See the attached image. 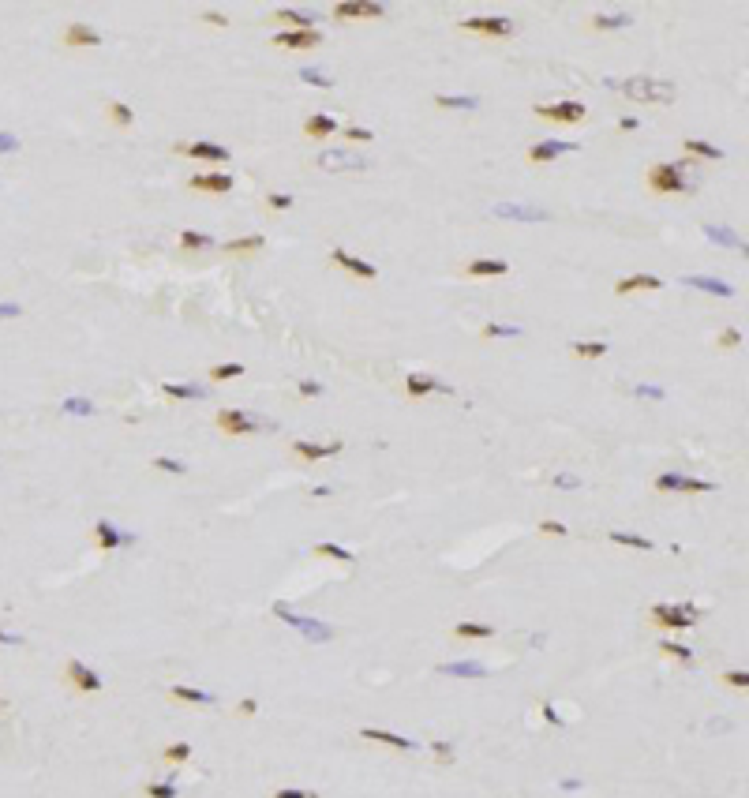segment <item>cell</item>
Segmentation results:
<instances>
[{"label":"cell","mask_w":749,"mask_h":798,"mask_svg":"<svg viewBox=\"0 0 749 798\" xmlns=\"http://www.w3.org/2000/svg\"><path fill=\"white\" fill-rule=\"evenodd\" d=\"M607 86L611 90H618V94H626L629 101H644V105H671L674 98H678V90H674V83H667V79H607Z\"/></svg>","instance_id":"1"},{"label":"cell","mask_w":749,"mask_h":798,"mask_svg":"<svg viewBox=\"0 0 749 798\" xmlns=\"http://www.w3.org/2000/svg\"><path fill=\"white\" fill-rule=\"evenodd\" d=\"M648 191H656V195H682V191H693V184L678 165L656 162V165H648Z\"/></svg>","instance_id":"2"},{"label":"cell","mask_w":749,"mask_h":798,"mask_svg":"<svg viewBox=\"0 0 749 798\" xmlns=\"http://www.w3.org/2000/svg\"><path fill=\"white\" fill-rule=\"evenodd\" d=\"M532 113L547 124H585L588 121V109L581 101H555V105H536Z\"/></svg>","instance_id":"3"},{"label":"cell","mask_w":749,"mask_h":798,"mask_svg":"<svg viewBox=\"0 0 749 798\" xmlns=\"http://www.w3.org/2000/svg\"><path fill=\"white\" fill-rule=\"evenodd\" d=\"M457 27L468 30V34H483V38H509L513 34V19H506V15H476V19H461Z\"/></svg>","instance_id":"4"},{"label":"cell","mask_w":749,"mask_h":798,"mask_svg":"<svg viewBox=\"0 0 749 798\" xmlns=\"http://www.w3.org/2000/svg\"><path fill=\"white\" fill-rule=\"evenodd\" d=\"M648 619L656 622L659 629H689L697 622V611L693 608H671V603H656L648 611Z\"/></svg>","instance_id":"5"},{"label":"cell","mask_w":749,"mask_h":798,"mask_svg":"<svg viewBox=\"0 0 749 798\" xmlns=\"http://www.w3.org/2000/svg\"><path fill=\"white\" fill-rule=\"evenodd\" d=\"M64 678H68V686L79 690V693H101V686H105L101 675L90 671L83 660H68V664H64Z\"/></svg>","instance_id":"6"},{"label":"cell","mask_w":749,"mask_h":798,"mask_svg":"<svg viewBox=\"0 0 749 798\" xmlns=\"http://www.w3.org/2000/svg\"><path fill=\"white\" fill-rule=\"evenodd\" d=\"M214 424L225 431L229 438H244V435H255V431H259L255 416H248L244 409H221L218 416H214Z\"/></svg>","instance_id":"7"},{"label":"cell","mask_w":749,"mask_h":798,"mask_svg":"<svg viewBox=\"0 0 749 798\" xmlns=\"http://www.w3.org/2000/svg\"><path fill=\"white\" fill-rule=\"evenodd\" d=\"M318 169H330V173H341V169H368V158L364 154H353V150H322L315 158Z\"/></svg>","instance_id":"8"},{"label":"cell","mask_w":749,"mask_h":798,"mask_svg":"<svg viewBox=\"0 0 749 798\" xmlns=\"http://www.w3.org/2000/svg\"><path fill=\"white\" fill-rule=\"evenodd\" d=\"M173 150H177V154H188V158H199V162H214V165H225L229 158H233L225 147L206 142V139H199V142H173Z\"/></svg>","instance_id":"9"},{"label":"cell","mask_w":749,"mask_h":798,"mask_svg":"<svg viewBox=\"0 0 749 798\" xmlns=\"http://www.w3.org/2000/svg\"><path fill=\"white\" fill-rule=\"evenodd\" d=\"M64 45H71V49H98L101 30H94L90 23H68L64 27Z\"/></svg>","instance_id":"10"},{"label":"cell","mask_w":749,"mask_h":798,"mask_svg":"<svg viewBox=\"0 0 749 798\" xmlns=\"http://www.w3.org/2000/svg\"><path fill=\"white\" fill-rule=\"evenodd\" d=\"M274 45L277 49H315L322 45V30H281L274 34Z\"/></svg>","instance_id":"11"},{"label":"cell","mask_w":749,"mask_h":798,"mask_svg":"<svg viewBox=\"0 0 749 798\" xmlns=\"http://www.w3.org/2000/svg\"><path fill=\"white\" fill-rule=\"evenodd\" d=\"M191 191H206V195H229L233 191V177L229 173H199L188 180Z\"/></svg>","instance_id":"12"},{"label":"cell","mask_w":749,"mask_h":798,"mask_svg":"<svg viewBox=\"0 0 749 798\" xmlns=\"http://www.w3.org/2000/svg\"><path fill=\"white\" fill-rule=\"evenodd\" d=\"M330 262H333V266H341V270H348L353 277H374V274H379L371 262H364V259H356V255H348L345 247H333V251H330Z\"/></svg>","instance_id":"13"},{"label":"cell","mask_w":749,"mask_h":798,"mask_svg":"<svg viewBox=\"0 0 749 798\" xmlns=\"http://www.w3.org/2000/svg\"><path fill=\"white\" fill-rule=\"evenodd\" d=\"M656 292V289H663V282L659 277H652V274H629L622 277V282H615V292L618 297H629V292Z\"/></svg>","instance_id":"14"},{"label":"cell","mask_w":749,"mask_h":798,"mask_svg":"<svg viewBox=\"0 0 749 798\" xmlns=\"http://www.w3.org/2000/svg\"><path fill=\"white\" fill-rule=\"evenodd\" d=\"M338 450H341V442H307V438H296V442H292V453L304 458V461L330 458V453H338Z\"/></svg>","instance_id":"15"},{"label":"cell","mask_w":749,"mask_h":798,"mask_svg":"<svg viewBox=\"0 0 749 798\" xmlns=\"http://www.w3.org/2000/svg\"><path fill=\"white\" fill-rule=\"evenodd\" d=\"M382 4H333V19H379Z\"/></svg>","instance_id":"16"},{"label":"cell","mask_w":749,"mask_h":798,"mask_svg":"<svg viewBox=\"0 0 749 798\" xmlns=\"http://www.w3.org/2000/svg\"><path fill=\"white\" fill-rule=\"evenodd\" d=\"M435 390H450V386L431 379V375H409L405 379V397H424V394H435Z\"/></svg>","instance_id":"17"},{"label":"cell","mask_w":749,"mask_h":798,"mask_svg":"<svg viewBox=\"0 0 749 798\" xmlns=\"http://www.w3.org/2000/svg\"><path fill=\"white\" fill-rule=\"evenodd\" d=\"M509 270V262L506 259H472L465 266V274L468 277H502Z\"/></svg>","instance_id":"18"},{"label":"cell","mask_w":749,"mask_h":798,"mask_svg":"<svg viewBox=\"0 0 749 798\" xmlns=\"http://www.w3.org/2000/svg\"><path fill=\"white\" fill-rule=\"evenodd\" d=\"M360 738L382 742V746H394V749H416L412 738H401V735H394V731H379V727H360Z\"/></svg>","instance_id":"19"},{"label":"cell","mask_w":749,"mask_h":798,"mask_svg":"<svg viewBox=\"0 0 749 798\" xmlns=\"http://www.w3.org/2000/svg\"><path fill=\"white\" fill-rule=\"evenodd\" d=\"M570 150H573V142H536V147L529 150V162L544 165V162H555L559 154H570Z\"/></svg>","instance_id":"20"},{"label":"cell","mask_w":749,"mask_h":798,"mask_svg":"<svg viewBox=\"0 0 749 798\" xmlns=\"http://www.w3.org/2000/svg\"><path fill=\"white\" fill-rule=\"evenodd\" d=\"M304 132L312 135V139H330V135H338V121L326 116V113H315V116L304 121Z\"/></svg>","instance_id":"21"},{"label":"cell","mask_w":749,"mask_h":798,"mask_svg":"<svg viewBox=\"0 0 749 798\" xmlns=\"http://www.w3.org/2000/svg\"><path fill=\"white\" fill-rule=\"evenodd\" d=\"M266 247V236L262 233H251V236H236V240L225 244V255H255Z\"/></svg>","instance_id":"22"},{"label":"cell","mask_w":749,"mask_h":798,"mask_svg":"<svg viewBox=\"0 0 749 798\" xmlns=\"http://www.w3.org/2000/svg\"><path fill=\"white\" fill-rule=\"evenodd\" d=\"M94 540H98V547H105V551H113L116 544H131V536H120V532H116V525H109V521H98V525H94Z\"/></svg>","instance_id":"23"},{"label":"cell","mask_w":749,"mask_h":798,"mask_svg":"<svg viewBox=\"0 0 749 798\" xmlns=\"http://www.w3.org/2000/svg\"><path fill=\"white\" fill-rule=\"evenodd\" d=\"M453 637H461V641H483V637H495V626H487V622H457Z\"/></svg>","instance_id":"24"},{"label":"cell","mask_w":749,"mask_h":798,"mask_svg":"<svg viewBox=\"0 0 749 798\" xmlns=\"http://www.w3.org/2000/svg\"><path fill=\"white\" fill-rule=\"evenodd\" d=\"M169 697H173V701H184V705H214V693L191 690V686H173Z\"/></svg>","instance_id":"25"},{"label":"cell","mask_w":749,"mask_h":798,"mask_svg":"<svg viewBox=\"0 0 749 798\" xmlns=\"http://www.w3.org/2000/svg\"><path fill=\"white\" fill-rule=\"evenodd\" d=\"M274 19H277V23H289L285 30H315V19H312V15H304V12H289V8L274 12Z\"/></svg>","instance_id":"26"},{"label":"cell","mask_w":749,"mask_h":798,"mask_svg":"<svg viewBox=\"0 0 749 798\" xmlns=\"http://www.w3.org/2000/svg\"><path fill=\"white\" fill-rule=\"evenodd\" d=\"M570 353L581 360H600V356H607V341H573Z\"/></svg>","instance_id":"27"},{"label":"cell","mask_w":749,"mask_h":798,"mask_svg":"<svg viewBox=\"0 0 749 798\" xmlns=\"http://www.w3.org/2000/svg\"><path fill=\"white\" fill-rule=\"evenodd\" d=\"M629 23H633L629 15H592L588 27L592 30H622V27H629Z\"/></svg>","instance_id":"28"},{"label":"cell","mask_w":749,"mask_h":798,"mask_svg":"<svg viewBox=\"0 0 749 798\" xmlns=\"http://www.w3.org/2000/svg\"><path fill=\"white\" fill-rule=\"evenodd\" d=\"M105 113H109V121H113L116 127H131V124H135V113L124 105V101H109Z\"/></svg>","instance_id":"29"},{"label":"cell","mask_w":749,"mask_h":798,"mask_svg":"<svg viewBox=\"0 0 749 798\" xmlns=\"http://www.w3.org/2000/svg\"><path fill=\"white\" fill-rule=\"evenodd\" d=\"M682 147H686L689 154H697V158H708V162H720V158H723L720 147H712V142H700V139H686Z\"/></svg>","instance_id":"30"},{"label":"cell","mask_w":749,"mask_h":798,"mask_svg":"<svg viewBox=\"0 0 749 798\" xmlns=\"http://www.w3.org/2000/svg\"><path fill=\"white\" fill-rule=\"evenodd\" d=\"M689 285H697V289H704V292H715V297H731V285L727 282H715V277H686Z\"/></svg>","instance_id":"31"},{"label":"cell","mask_w":749,"mask_h":798,"mask_svg":"<svg viewBox=\"0 0 749 798\" xmlns=\"http://www.w3.org/2000/svg\"><path fill=\"white\" fill-rule=\"evenodd\" d=\"M210 244H214L210 236L195 233V229H184V233H180V247H184V251H203V247H210Z\"/></svg>","instance_id":"32"},{"label":"cell","mask_w":749,"mask_h":798,"mask_svg":"<svg viewBox=\"0 0 749 798\" xmlns=\"http://www.w3.org/2000/svg\"><path fill=\"white\" fill-rule=\"evenodd\" d=\"M315 555L318 558H333V562H353V551L348 547H338V544H315Z\"/></svg>","instance_id":"33"},{"label":"cell","mask_w":749,"mask_h":798,"mask_svg":"<svg viewBox=\"0 0 749 798\" xmlns=\"http://www.w3.org/2000/svg\"><path fill=\"white\" fill-rule=\"evenodd\" d=\"M611 544L637 547V551H652V540H644V536H633V532H611Z\"/></svg>","instance_id":"34"},{"label":"cell","mask_w":749,"mask_h":798,"mask_svg":"<svg viewBox=\"0 0 749 798\" xmlns=\"http://www.w3.org/2000/svg\"><path fill=\"white\" fill-rule=\"evenodd\" d=\"M659 652H663V656H671V660H678V664H693V649H686V645L659 641Z\"/></svg>","instance_id":"35"},{"label":"cell","mask_w":749,"mask_h":798,"mask_svg":"<svg viewBox=\"0 0 749 798\" xmlns=\"http://www.w3.org/2000/svg\"><path fill=\"white\" fill-rule=\"evenodd\" d=\"M162 394L165 397H180V401H191V397H203V390H199V386H177V382H165Z\"/></svg>","instance_id":"36"},{"label":"cell","mask_w":749,"mask_h":798,"mask_svg":"<svg viewBox=\"0 0 749 798\" xmlns=\"http://www.w3.org/2000/svg\"><path fill=\"white\" fill-rule=\"evenodd\" d=\"M165 761L169 764H184L188 757H191V742H173V746H165Z\"/></svg>","instance_id":"37"},{"label":"cell","mask_w":749,"mask_h":798,"mask_svg":"<svg viewBox=\"0 0 749 798\" xmlns=\"http://www.w3.org/2000/svg\"><path fill=\"white\" fill-rule=\"evenodd\" d=\"M236 375H244V364H214L210 368V379H218V382L236 379Z\"/></svg>","instance_id":"38"},{"label":"cell","mask_w":749,"mask_h":798,"mask_svg":"<svg viewBox=\"0 0 749 798\" xmlns=\"http://www.w3.org/2000/svg\"><path fill=\"white\" fill-rule=\"evenodd\" d=\"M142 798H177V787H173V784H157V780H154V784L142 787Z\"/></svg>","instance_id":"39"},{"label":"cell","mask_w":749,"mask_h":798,"mask_svg":"<svg viewBox=\"0 0 749 798\" xmlns=\"http://www.w3.org/2000/svg\"><path fill=\"white\" fill-rule=\"evenodd\" d=\"M682 480H686L682 473H663L656 476V491H682Z\"/></svg>","instance_id":"40"},{"label":"cell","mask_w":749,"mask_h":798,"mask_svg":"<svg viewBox=\"0 0 749 798\" xmlns=\"http://www.w3.org/2000/svg\"><path fill=\"white\" fill-rule=\"evenodd\" d=\"M715 345H720V349H738V345H742V330L727 326V330H723L720 338H715Z\"/></svg>","instance_id":"41"},{"label":"cell","mask_w":749,"mask_h":798,"mask_svg":"<svg viewBox=\"0 0 749 798\" xmlns=\"http://www.w3.org/2000/svg\"><path fill=\"white\" fill-rule=\"evenodd\" d=\"M517 326H498V323H487L483 326V338H517Z\"/></svg>","instance_id":"42"},{"label":"cell","mask_w":749,"mask_h":798,"mask_svg":"<svg viewBox=\"0 0 749 798\" xmlns=\"http://www.w3.org/2000/svg\"><path fill=\"white\" fill-rule=\"evenodd\" d=\"M435 105H442V109H476V98H435Z\"/></svg>","instance_id":"43"},{"label":"cell","mask_w":749,"mask_h":798,"mask_svg":"<svg viewBox=\"0 0 749 798\" xmlns=\"http://www.w3.org/2000/svg\"><path fill=\"white\" fill-rule=\"evenodd\" d=\"M704 491H712V484H708V480H693V476L682 480V495H704Z\"/></svg>","instance_id":"44"},{"label":"cell","mask_w":749,"mask_h":798,"mask_svg":"<svg viewBox=\"0 0 749 798\" xmlns=\"http://www.w3.org/2000/svg\"><path fill=\"white\" fill-rule=\"evenodd\" d=\"M150 465H154V469H162V473H188V465H180V461H173V458H154V461H150Z\"/></svg>","instance_id":"45"},{"label":"cell","mask_w":749,"mask_h":798,"mask_svg":"<svg viewBox=\"0 0 749 798\" xmlns=\"http://www.w3.org/2000/svg\"><path fill=\"white\" fill-rule=\"evenodd\" d=\"M266 206H270V210H289V206H292V195H281V191H270V195H266Z\"/></svg>","instance_id":"46"},{"label":"cell","mask_w":749,"mask_h":798,"mask_svg":"<svg viewBox=\"0 0 749 798\" xmlns=\"http://www.w3.org/2000/svg\"><path fill=\"white\" fill-rule=\"evenodd\" d=\"M300 79H304V83H312V86H326V90H330V86H333V79L318 75V71H312V68H304V71H300Z\"/></svg>","instance_id":"47"},{"label":"cell","mask_w":749,"mask_h":798,"mask_svg":"<svg viewBox=\"0 0 749 798\" xmlns=\"http://www.w3.org/2000/svg\"><path fill=\"white\" fill-rule=\"evenodd\" d=\"M431 753H435L442 764H450V761H453V746H450V742H431Z\"/></svg>","instance_id":"48"},{"label":"cell","mask_w":749,"mask_h":798,"mask_svg":"<svg viewBox=\"0 0 749 798\" xmlns=\"http://www.w3.org/2000/svg\"><path fill=\"white\" fill-rule=\"evenodd\" d=\"M270 798H318L315 791H296V787H277Z\"/></svg>","instance_id":"49"},{"label":"cell","mask_w":749,"mask_h":798,"mask_svg":"<svg viewBox=\"0 0 749 798\" xmlns=\"http://www.w3.org/2000/svg\"><path fill=\"white\" fill-rule=\"evenodd\" d=\"M345 139H353V142H371L374 135L368 132V127H345Z\"/></svg>","instance_id":"50"},{"label":"cell","mask_w":749,"mask_h":798,"mask_svg":"<svg viewBox=\"0 0 749 798\" xmlns=\"http://www.w3.org/2000/svg\"><path fill=\"white\" fill-rule=\"evenodd\" d=\"M539 532H544V536H566L570 529H566V525H559V521H539Z\"/></svg>","instance_id":"51"},{"label":"cell","mask_w":749,"mask_h":798,"mask_svg":"<svg viewBox=\"0 0 749 798\" xmlns=\"http://www.w3.org/2000/svg\"><path fill=\"white\" fill-rule=\"evenodd\" d=\"M723 682H727V686H738V690H746V686H749V675H746V671H727V675H723Z\"/></svg>","instance_id":"52"},{"label":"cell","mask_w":749,"mask_h":798,"mask_svg":"<svg viewBox=\"0 0 749 798\" xmlns=\"http://www.w3.org/2000/svg\"><path fill=\"white\" fill-rule=\"evenodd\" d=\"M12 150H19V139L8 135V132H0V154H12Z\"/></svg>","instance_id":"53"},{"label":"cell","mask_w":749,"mask_h":798,"mask_svg":"<svg viewBox=\"0 0 749 798\" xmlns=\"http://www.w3.org/2000/svg\"><path fill=\"white\" fill-rule=\"evenodd\" d=\"M300 394H304V397H318V394H322V386H318V382H300Z\"/></svg>","instance_id":"54"},{"label":"cell","mask_w":749,"mask_h":798,"mask_svg":"<svg viewBox=\"0 0 749 798\" xmlns=\"http://www.w3.org/2000/svg\"><path fill=\"white\" fill-rule=\"evenodd\" d=\"M255 708H259V705H255V701H251V697H244V701H240V705H236V712H240V716H251V712H255Z\"/></svg>","instance_id":"55"},{"label":"cell","mask_w":749,"mask_h":798,"mask_svg":"<svg viewBox=\"0 0 749 798\" xmlns=\"http://www.w3.org/2000/svg\"><path fill=\"white\" fill-rule=\"evenodd\" d=\"M203 19H206V23H214V27H229V19H225V15H218V12H206Z\"/></svg>","instance_id":"56"},{"label":"cell","mask_w":749,"mask_h":798,"mask_svg":"<svg viewBox=\"0 0 749 798\" xmlns=\"http://www.w3.org/2000/svg\"><path fill=\"white\" fill-rule=\"evenodd\" d=\"M64 409H68V412H94L86 401H68V405H64Z\"/></svg>","instance_id":"57"},{"label":"cell","mask_w":749,"mask_h":798,"mask_svg":"<svg viewBox=\"0 0 749 798\" xmlns=\"http://www.w3.org/2000/svg\"><path fill=\"white\" fill-rule=\"evenodd\" d=\"M0 645H23V637H15V634H4V629H0Z\"/></svg>","instance_id":"58"}]
</instances>
